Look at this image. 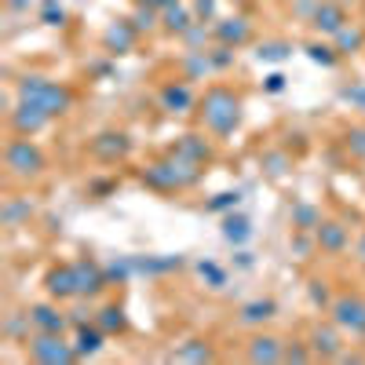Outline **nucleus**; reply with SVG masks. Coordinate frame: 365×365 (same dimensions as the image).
<instances>
[{
    "label": "nucleus",
    "mask_w": 365,
    "mask_h": 365,
    "mask_svg": "<svg viewBox=\"0 0 365 365\" xmlns=\"http://www.w3.org/2000/svg\"><path fill=\"white\" fill-rule=\"evenodd\" d=\"M26 4H34V0H8V8H11V11H22Z\"/></svg>",
    "instance_id": "obj_45"
},
{
    "label": "nucleus",
    "mask_w": 365,
    "mask_h": 365,
    "mask_svg": "<svg viewBox=\"0 0 365 365\" xmlns=\"http://www.w3.org/2000/svg\"><path fill=\"white\" fill-rule=\"evenodd\" d=\"M96 325L106 332V336H117V332H125V329H128L125 307H117V303H106V307L96 314Z\"/></svg>",
    "instance_id": "obj_22"
},
{
    "label": "nucleus",
    "mask_w": 365,
    "mask_h": 365,
    "mask_svg": "<svg viewBox=\"0 0 365 365\" xmlns=\"http://www.w3.org/2000/svg\"><path fill=\"white\" fill-rule=\"evenodd\" d=\"M223 237L230 241V245H245V241L252 237V223L245 216H227L223 220Z\"/></svg>",
    "instance_id": "obj_23"
},
{
    "label": "nucleus",
    "mask_w": 365,
    "mask_h": 365,
    "mask_svg": "<svg viewBox=\"0 0 365 365\" xmlns=\"http://www.w3.org/2000/svg\"><path fill=\"white\" fill-rule=\"evenodd\" d=\"M44 289L55 303H63V299H73L77 296V274H73V263H58L44 274Z\"/></svg>",
    "instance_id": "obj_9"
},
{
    "label": "nucleus",
    "mask_w": 365,
    "mask_h": 365,
    "mask_svg": "<svg viewBox=\"0 0 365 365\" xmlns=\"http://www.w3.org/2000/svg\"><path fill=\"white\" fill-rule=\"evenodd\" d=\"M103 340H106V332L99 325H77V358H88V354H99L103 351Z\"/></svg>",
    "instance_id": "obj_20"
},
{
    "label": "nucleus",
    "mask_w": 365,
    "mask_h": 365,
    "mask_svg": "<svg viewBox=\"0 0 365 365\" xmlns=\"http://www.w3.org/2000/svg\"><path fill=\"white\" fill-rule=\"evenodd\" d=\"M135 37H139V29H135L132 22H113L106 34H103V44H106V51H113V55H128L132 44H135Z\"/></svg>",
    "instance_id": "obj_17"
},
{
    "label": "nucleus",
    "mask_w": 365,
    "mask_h": 365,
    "mask_svg": "<svg viewBox=\"0 0 365 365\" xmlns=\"http://www.w3.org/2000/svg\"><path fill=\"white\" fill-rule=\"evenodd\" d=\"M48 120H51V113H44V110L34 106V103H22V99H19L15 110H8V125H11L15 135H37Z\"/></svg>",
    "instance_id": "obj_7"
},
{
    "label": "nucleus",
    "mask_w": 365,
    "mask_h": 365,
    "mask_svg": "<svg viewBox=\"0 0 365 365\" xmlns=\"http://www.w3.org/2000/svg\"><path fill=\"white\" fill-rule=\"evenodd\" d=\"M132 267L143 270V274H165V270L182 267V256H168V259H132Z\"/></svg>",
    "instance_id": "obj_28"
},
{
    "label": "nucleus",
    "mask_w": 365,
    "mask_h": 365,
    "mask_svg": "<svg viewBox=\"0 0 365 365\" xmlns=\"http://www.w3.org/2000/svg\"><path fill=\"white\" fill-rule=\"evenodd\" d=\"M175 358H179V361H212L216 354H212V347H208L205 340H190V344H182V347L175 351Z\"/></svg>",
    "instance_id": "obj_26"
},
{
    "label": "nucleus",
    "mask_w": 365,
    "mask_h": 365,
    "mask_svg": "<svg viewBox=\"0 0 365 365\" xmlns=\"http://www.w3.org/2000/svg\"><path fill=\"white\" fill-rule=\"evenodd\" d=\"M165 29H168V34H187V29H190V11L179 8V4L165 8Z\"/></svg>",
    "instance_id": "obj_27"
},
{
    "label": "nucleus",
    "mask_w": 365,
    "mask_h": 365,
    "mask_svg": "<svg viewBox=\"0 0 365 365\" xmlns=\"http://www.w3.org/2000/svg\"><path fill=\"white\" fill-rule=\"evenodd\" d=\"M314 241H318V249L329 252V256H340L347 249V227L336 223V220H322L318 230H314Z\"/></svg>",
    "instance_id": "obj_13"
},
{
    "label": "nucleus",
    "mask_w": 365,
    "mask_h": 365,
    "mask_svg": "<svg viewBox=\"0 0 365 365\" xmlns=\"http://www.w3.org/2000/svg\"><path fill=\"white\" fill-rule=\"evenodd\" d=\"M128 22L139 29V34H143V29H154V26H158V22H154V8H146V4H139V8H135V15H132Z\"/></svg>",
    "instance_id": "obj_34"
},
{
    "label": "nucleus",
    "mask_w": 365,
    "mask_h": 365,
    "mask_svg": "<svg viewBox=\"0 0 365 365\" xmlns=\"http://www.w3.org/2000/svg\"><path fill=\"white\" fill-rule=\"evenodd\" d=\"M0 216H4V223H8V227H19L22 220L34 216V205H29V201H8Z\"/></svg>",
    "instance_id": "obj_29"
},
{
    "label": "nucleus",
    "mask_w": 365,
    "mask_h": 365,
    "mask_svg": "<svg viewBox=\"0 0 365 365\" xmlns=\"http://www.w3.org/2000/svg\"><path fill=\"white\" fill-rule=\"evenodd\" d=\"M311 358H314V351H311V347H303V344L285 347V361H311Z\"/></svg>",
    "instance_id": "obj_39"
},
{
    "label": "nucleus",
    "mask_w": 365,
    "mask_h": 365,
    "mask_svg": "<svg viewBox=\"0 0 365 365\" xmlns=\"http://www.w3.org/2000/svg\"><path fill=\"white\" fill-rule=\"evenodd\" d=\"M208 58H212V70H227L234 63V48L230 44H220L216 51H208Z\"/></svg>",
    "instance_id": "obj_35"
},
{
    "label": "nucleus",
    "mask_w": 365,
    "mask_h": 365,
    "mask_svg": "<svg viewBox=\"0 0 365 365\" xmlns=\"http://www.w3.org/2000/svg\"><path fill=\"white\" fill-rule=\"evenodd\" d=\"M139 4H146V8H172V4H179V0H139Z\"/></svg>",
    "instance_id": "obj_42"
},
{
    "label": "nucleus",
    "mask_w": 365,
    "mask_h": 365,
    "mask_svg": "<svg viewBox=\"0 0 365 365\" xmlns=\"http://www.w3.org/2000/svg\"><path fill=\"white\" fill-rule=\"evenodd\" d=\"M143 182L150 190H165V194H172V190H182L179 187V175H175V168H172V158H165V161H154V165H146V172H143Z\"/></svg>",
    "instance_id": "obj_15"
},
{
    "label": "nucleus",
    "mask_w": 365,
    "mask_h": 365,
    "mask_svg": "<svg viewBox=\"0 0 365 365\" xmlns=\"http://www.w3.org/2000/svg\"><path fill=\"white\" fill-rule=\"evenodd\" d=\"M197 274H201V278H205V282H208L212 289H223V285H227V270H223V267H216L212 259L197 263Z\"/></svg>",
    "instance_id": "obj_30"
},
{
    "label": "nucleus",
    "mask_w": 365,
    "mask_h": 365,
    "mask_svg": "<svg viewBox=\"0 0 365 365\" xmlns=\"http://www.w3.org/2000/svg\"><path fill=\"white\" fill-rule=\"evenodd\" d=\"M19 99L41 106V110L51 113V117H63V113L73 106L70 88L55 84V81H48V77H37V73H26V77L19 81Z\"/></svg>",
    "instance_id": "obj_2"
},
{
    "label": "nucleus",
    "mask_w": 365,
    "mask_h": 365,
    "mask_svg": "<svg viewBox=\"0 0 365 365\" xmlns=\"http://www.w3.org/2000/svg\"><path fill=\"white\" fill-rule=\"evenodd\" d=\"M347 150H351V158H365V128L347 132Z\"/></svg>",
    "instance_id": "obj_37"
},
{
    "label": "nucleus",
    "mask_w": 365,
    "mask_h": 365,
    "mask_svg": "<svg viewBox=\"0 0 365 365\" xmlns=\"http://www.w3.org/2000/svg\"><path fill=\"white\" fill-rule=\"evenodd\" d=\"M311 299H314V303H322V307L329 303V292H325V285H322V282H311Z\"/></svg>",
    "instance_id": "obj_40"
},
{
    "label": "nucleus",
    "mask_w": 365,
    "mask_h": 365,
    "mask_svg": "<svg viewBox=\"0 0 365 365\" xmlns=\"http://www.w3.org/2000/svg\"><path fill=\"white\" fill-rule=\"evenodd\" d=\"M26 354L37 365H70V361H77V347L63 340V332H41V329L26 340Z\"/></svg>",
    "instance_id": "obj_4"
},
{
    "label": "nucleus",
    "mask_w": 365,
    "mask_h": 365,
    "mask_svg": "<svg viewBox=\"0 0 365 365\" xmlns=\"http://www.w3.org/2000/svg\"><path fill=\"white\" fill-rule=\"evenodd\" d=\"M73 274H77V296H99L110 282H106V267H99L96 259H73Z\"/></svg>",
    "instance_id": "obj_8"
},
{
    "label": "nucleus",
    "mask_w": 365,
    "mask_h": 365,
    "mask_svg": "<svg viewBox=\"0 0 365 365\" xmlns=\"http://www.w3.org/2000/svg\"><path fill=\"white\" fill-rule=\"evenodd\" d=\"M278 314V303L274 299H249L245 307H241V325H263Z\"/></svg>",
    "instance_id": "obj_21"
},
{
    "label": "nucleus",
    "mask_w": 365,
    "mask_h": 365,
    "mask_svg": "<svg viewBox=\"0 0 365 365\" xmlns=\"http://www.w3.org/2000/svg\"><path fill=\"white\" fill-rule=\"evenodd\" d=\"M311 26L318 29V34H332V37H336L340 29L347 26L344 4H336V0H318V4H314V15H311Z\"/></svg>",
    "instance_id": "obj_10"
},
{
    "label": "nucleus",
    "mask_w": 365,
    "mask_h": 365,
    "mask_svg": "<svg viewBox=\"0 0 365 365\" xmlns=\"http://www.w3.org/2000/svg\"><path fill=\"white\" fill-rule=\"evenodd\" d=\"M361 44H365V34H361L358 26H344L340 34H336V51L340 55H354Z\"/></svg>",
    "instance_id": "obj_25"
},
{
    "label": "nucleus",
    "mask_w": 365,
    "mask_h": 365,
    "mask_svg": "<svg viewBox=\"0 0 365 365\" xmlns=\"http://www.w3.org/2000/svg\"><path fill=\"white\" fill-rule=\"evenodd\" d=\"M26 318L41 332H66V314L58 311L55 303H34V307L26 311Z\"/></svg>",
    "instance_id": "obj_14"
},
{
    "label": "nucleus",
    "mask_w": 365,
    "mask_h": 365,
    "mask_svg": "<svg viewBox=\"0 0 365 365\" xmlns=\"http://www.w3.org/2000/svg\"><path fill=\"white\" fill-rule=\"evenodd\" d=\"M241 201V194L237 190H227V194H216V197H212L208 201V212H227V208H234Z\"/></svg>",
    "instance_id": "obj_36"
},
{
    "label": "nucleus",
    "mask_w": 365,
    "mask_h": 365,
    "mask_svg": "<svg viewBox=\"0 0 365 365\" xmlns=\"http://www.w3.org/2000/svg\"><path fill=\"white\" fill-rule=\"evenodd\" d=\"M197 11H201L205 19H212V15H216V4H212V0H197Z\"/></svg>",
    "instance_id": "obj_43"
},
{
    "label": "nucleus",
    "mask_w": 365,
    "mask_h": 365,
    "mask_svg": "<svg viewBox=\"0 0 365 365\" xmlns=\"http://www.w3.org/2000/svg\"><path fill=\"white\" fill-rule=\"evenodd\" d=\"M354 252H358V263H361V267H365V234H361V237H358V249H354Z\"/></svg>",
    "instance_id": "obj_44"
},
{
    "label": "nucleus",
    "mask_w": 365,
    "mask_h": 365,
    "mask_svg": "<svg viewBox=\"0 0 365 365\" xmlns=\"http://www.w3.org/2000/svg\"><path fill=\"white\" fill-rule=\"evenodd\" d=\"M318 223H322V212L314 208V205H296L292 208V227L296 230H318Z\"/></svg>",
    "instance_id": "obj_24"
},
{
    "label": "nucleus",
    "mask_w": 365,
    "mask_h": 365,
    "mask_svg": "<svg viewBox=\"0 0 365 365\" xmlns=\"http://www.w3.org/2000/svg\"><path fill=\"white\" fill-rule=\"evenodd\" d=\"M263 63H282V58L289 55V44L285 41H270V44H259V51H256Z\"/></svg>",
    "instance_id": "obj_32"
},
{
    "label": "nucleus",
    "mask_w": 365,
    "mask_h": 365,
    "mask_svg": "<svg viewBox=\"0 0 365 365\" xmlns=\"http://www.w3.org/2000/svg\"><path fill=\"white\" fill-rule=\"evenodd\" d=\"M329 311H332V322H336L344 332L365 336V299L361 296H340Z\"/></svg>",
    "instance_id": "obj_5"
},
{
    "label": "nucleus",
    "mask_w": 365,
    "mask_h": 365,
    "mask_svg": "<svg viewBox=\"0 0 365 365\" xmlns=\"http://www.w3.org/2000/svg\"><path fill=\"white\" fill-rule=\"evenodd\" d=\"M216 37H220V44L241 48V44L252 37V26H249V19H227V22L216 26Z\"/></svg>",
    "instance_id": "obj_19"
},
{
    "label": "nucleus",
    "mask_w": 365,
    "mask_h": 365,
    "mask_svg": "<svg viewBox=\"0 0 365 365\" xmlns=\"http://www.w3.org/2000/svg\"><path fill=\"white\" fill-rule=\"evenodd\" d=\"M132 274V259H120V263H110L106 267V282H125Z\"/></svg>",
    "instance_id": "obj_38"
},
{
    "label": "nucleus",
    "mask_w": 365,
    "mask_h": 365,
    "mask_svg": "<svg viewBox=\"0 0 365 365\" xmlns=\"http://www.w3.org/2000/svg\"><path fill=\"white\" fill-rule=\"evenodd\" d=\"M340 325L332 322V325H314L311 329V351H314V358H340V347H344V340H340Z\"/></svg>",
    "instance_id": "obj_12"
},
{
    "label": "nucleus",
    "mask_w": 365,
    "mask_h": 365,
    "mask_svg": "<svg viewBox=\"0 0 365 365\" xmlns=\"http://www.w3.org/2000/svg\"><path fill=\"white\" fill-rule=\"evenodd\" d=\"M282 88H285V77L282 73H270L267 77V91H282Z\"/></svg>",
    "instance_id": "obj_41"
},
{
    "label": "nucleus",
    "mask_w": 365,
    "mask_h": 365,
    "mask_svg": "<svg viewBox=\"0 0 365 365\" xmlns=\"http://www.w3.org/2000/svg\"><path fill=\"white\" fill-rule=\"evenodd\" d=\"M249 361H263V365H274V361H285V340L270 336V332H259V336L249 340V351H245Z\"/></svg>",
    "instance_id": "obj_11"
},
{
    "label": "nucleus",
    "mask_w": 365,
    "mask_h": 365,
    "mask_svg": "<svg viewBox=\"0 0 365 365\" xmlns=\"http://www.w3.org/2000/svg\"><path fill=\"white\" fill-rule=\"evenodd\" d=\"M4 165L15 179H37L44 172V154L41 146L34 143V135H15L8 146H4Z\"/></svg>",
    "instance_id": "obj_3"
},
{
    "label": "nucleus",
    "mask_w": 365,
    "mask_h": 365,
    "mask_svg": "<svg viewBox=\"0 0 365 365\" xmlns=\"http://www.w3.org/2000/svg\"><path fill=\"white\" fill-rule=\"evenodd\" d=\"M161 106H165L168 113H187V110L194 106V91H190V84H187V81H172V84H165V88H161Z\"/></svg>",
    "instance_id": "obj_18"
},
{
    "label": "nucleus",
    "mask_w": 365,
    "mask_h": 365,
    "mask_svg": "<svg viewBox=\"0 0 365 365\" xmlns=\"http://www.w3.org/2000/svg\"><path fill=\"white\" fill-rule=\"evenodd\" d=\"M201 125L220 139L234 135V128L241 125V99L223 84L208 88L205 99H201Z\"/></svg>",
    "instance_id": "obj_1"
},
{
    "label": "nucleus",
    "mask_w": 365,
    "mask_h": 365,
    "mask_svg": "<svg viewBox=\"0 0 365 365\" xmlns=\"http://www.w3.org/2000/svg\"><path fill=\"white\" fill-rule=\"evenodd\" d=\"M303 51H307V58L318 63V66H336V51H332L329 44H307Z\"/></svg>",
    "instance_id": "obj_31"
},
{
    "label": "nucleus",
    "mask_w": 365,
    "mask_h": 365,
    "mask_svg": "<svg viewBox=\"0 0 365 365\" xmlns=\"http://www.w3.org/2000/svg\"><path fill=\"white\" fill-rule=\"evenodd\" d=\"M172 154L187 158V161H194V165H205V161H212V143H208L205 135H197V132H187V135H179V143H175Z\"/></svg>",
    "instance_id": "obj_16"
},
{
    "label": "nucleus",
    "mask_w": 365,
    "mask_h": 365,
    "mask_svg": "<svg viewBox=\"0 0 365 365\" xmlns=\"http://www.w3.org/2000/svg\"><path fill=\"white\" fill-rule=\"evenodd\" d=\"M132 154V139L125 132H99L91 139V158H99L106 165H117Z\"/></svg>",
    "instance_id": "obj_6"
},
{
    "label": "nucleus",
    "mask_w": 365,
    "mask_h": 365,
    "mask_svg": "<svg viewBox=\"0 0 365 365\" xmlns=\"http://www.w3.org/2000/svg\"><path fill=\"white\" fill-rule=\"evenodd\" d=\"M41 22H44V26H63V22H66V11L58 8V0H48V4H44Z\"/></svg>",
    "instance_id": "obj_33"
}]
</instances>
